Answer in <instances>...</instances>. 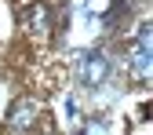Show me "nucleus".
Returning a JSON list of instances; mask_svg holds the SVG:
<instances>
[{
  "label": "nucleus",
  "instance_id": "nucleus-1",
  "mask_svg": "<svg viewBox=\"0 0 153 135\" xmlns=\"http://www.w3.org/2000/svg\"><path fill=\"white\" fill-rule=\"evenodd\" d=\"M76 77H80L84 88H102L109 81V59L102 51H88L80 59V69H76Z\"/></svg>",
  "mask_w": 153,
  "mask_h": 135
},
{
  "label": "nucleus",
  "instance_id": "nucleus-2",
  "mask_svg": "<svg viewBox=\"0 0 153 135\" xmlns=\"http://www.w3.org/2000/svg\"><path fill=\"white\" fill-rule=\"evenodd\" d=\"M36 113H40V102L29 99V95H22V99H15L11 110H7V128H15V131L29 128V124L36 121Z\"/></svg>",
  "mask_w": 153,
  "mask_h": 135
},
{
  "label": "nucleus",
  "instance_id": "nucleus-3",
  "mask_svg": "<svg viewBox=\"0 0 153 135\" xmlns=\"http://www.w3.org/2000/svg\"><path fill=\"white\" fill-rule=\"evenodd\" d=\"M128 66H131V77L135 81H149L153 77V51H146V48H131L128 51Z\"/></svg>",
  "mask_w": 153,
  "mask_h": 135
},
{
  "label": "nucleus",
  "instance_id": "nucleus-4",
  "mask_svg": "<svg viewBox=\"0 0 153 135\" xmlns=\"http://www.w3.org/2000/svg\"><path fill=\"white\" fill-rule=\"evenodd\" d=\"M29 26H36V29H44V26H48V11H44L40 4L29 11Z\"/></svg>",
  "mask_w": 153,
  "mask_h": 135
}]
</instances>
